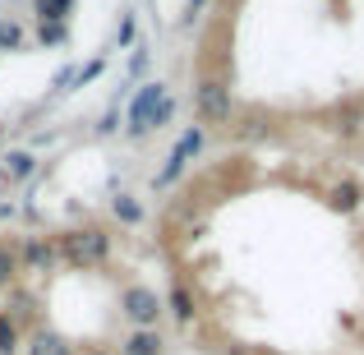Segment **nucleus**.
I'll use <instances>...</instances> for the list:
<instances>
[{
	"label": "nucleus",
	"mask_w": 364,
	"mask_h": 355,
	"mask_svg": "<svg viewBox=\"0 0 364 355\" xmlns=\"http://www.w3.org/2000/svg\"><path fill=\"white\" fill-rule=\"evenodd\" d=\"M107 254H111V235L97 231V226H83V231L55 240V258H65L70 267H97Z\"/></svg>",
	"instance_id": "f257e3e1"
},
{
	"label": "nucleus",
	"mask_w": 364,
	"mask_h": 355,
	"mask_svg": "<svg viewBox=\"0 0 364 355\" xmlns=\"http://www.w3.org/2000/svg\"><path fill=\"white\" fill-rule=\"evenodd\" d=\"M166 97H171V92H166V83H161V79H148L139 92H134V102H129V124H124V129H129V139H143V124H148V116H152V111H157Z\"/></svg>",
	"instance_id": "f03ea898"
},
{
	"label": "nucleus",
	"mask_w": 364,
	"mask_h": 355,
	"mask_svg": "<svg viewBox=\"0 0 364 355\" xmlns=\"http://www.w3.org/2000/svg\"><path fill=\"white\" fill-rule=\"evenodd\" d=\"M120 309L134 328H152V323L161 319V295L148 291V286H129V291L120 295Z\"/></svg>",
	"instance_id": "7ed1b4c3"
},
{
	"label": "nucleus",
	"mask_w": 364,
	"mask_h": 355,
	"mask_svg": "<svg viewBox=\"0 0 364 355\" xmlns=\"http://www.w3.org/2000/svg\"><path fill=\"white\" fill-rule=\"evenodd\" d=\"M198 148H203V124H189V129L185 134H180V139H176V148H171L166 152V166H161V176H157V185L161 189H166L171 185V180H180V171H185L189 166V157H194V152Z\"/></svg>",
	"instance_id": "20e7f679"
},
{
	"label": "nucleus",
	"mask_w": 364,
	"mask_h": 355,
	"mask_svg": "<svg viewBox=\"0 0 364 355\" xmlns=\"http://www.w3.org/2000/svg\"><path fill=\"white\" fill-rule=\"evenodd\" d=\"M194 107H198V120H203V124H226V120H231V92H226V83L203 79V83H198Z\"/></svg>",
	"instance_id": "39448f33"
},
{
	"label": "nucleus",
	"mask_w": 364,
	"mask_h": 355,
	"mask_svg": "<svg viewBox=\"0 0 364 355\" xmlns=\"http://www.w3.org/2000/svg\"><path fill=\"white\" fill-rule=\"evenodd\" d=\"M28 355H74V351H70V341H65L60 332L42 328V332H33V337H28Z\"/></svg>",
	"instance_id": "423d86ee"
},
{
	"label": "nucleus",
	"mask_w": 364,
	"mask_h": 355,
	"mask_svg": "<svg viewBox=\"0 0 364 355\" xmlns=\"http://www.w3.org/2000/svg\"><path fill=\"white\" fill-rule=\"evenodd\" d=\"M166 309L176 314V323H194V314H198V304H194V295H189V286H180V282H171V295H166Z\"/></svg>",
	"instance_id": "0eeeda50"
},
{
	"label": "nucleus",
	"mask_w": 364,
	"mask_h": 355,
	"mask_svg": "<svg viewBox=\"0 0 364 355\" xmlns=\"http://www.w3.org/2000/svg\"><path fill=\"white\" fill-rule=\"evenodd\" d=\"M124 355H161V337L152 328H134L124 337Z\"/></svg>",
	"instance_id": "6e6552de"
},
{
	"label": "nucleus",
	"mask_w": 364,
	"mask_h": 355,
	"mask_svg": "<svg viewBox=\"0 0 364 355\" xmlns=\"http://www.w3.org/2000/svg\"><path fill=\"white\" fill-rule=\"evenodd\" d=\"M111 213H116L120 226H139L143 217H148V213H143V203H139L134 194H116V198H111Z\"/></svg>",
	"instance_id": "1a4fd4ad"
},
{
	"label": "nucleus",
	"mask_w": 364,
	"mask_h": 355,
	"mask_svg": "<svg viewBox=\"0 0 364 355\" xmlns=\"http://www.w3.org/2000/svg\"><path fill=\"white\" fill-rule=\"evenodd\" d=\"M33 171H37V157H33V152L18 148V152H9V157H5V180H28Z\"/></svg>",
	"instance_id": "9d476101"
},
{
	"label": "nucleus",
	"mask_w": 364,
	"mask_h": 355,
	"mask_svg": "<svg viewBox=\"0 0 364 355\" xmlns=\"http://www.w3.org/2000/svg\"><path fill=\"white\" fill-rule=\"evenodd\" d=\"M33 9H37L42 23H65L70 9H74V0H33Z\"/></svg>",
	"instance_id": "9b49d317"
},
{
	"label": "nucleus",
	"mask_w": 364,
	"mask_h": 355,
	"mask_svg": "<svg viewBox=\"0 0 364 355\" xmlns=\"http://www.w3.org/2000/svg\"><path fill=\"white\" fill-rule=\"evenodd\" d=\"M23 263L28 267H51L55 263V245H46V240H28V245H23Z\"/></svg>",
	"instance_id": "f8f14e48"
},
{
	"label": "nucleus",
	"mask_w": 364,
	"mask_h": 355,
	"mask_svg": "<svg viewBox=\"0 0 364 355\" xmlns=\"http://www.w3.org/2000/svg\"><path fill=\"white\" fill-rule=\"evenodd\" d=\"M102 70H107V55H92V60H88V65H83V70H79V74H74V88H70V92H79V88H88V83H92V79H97V74H102Z\"/></svg>",
	"instance_id": "ddd939ff"
},
{
	"label": "nucleus",
	"mask_w": 364,
	"mask_h": 355,
	"mask_svg": "<svg viewBox=\"0 0 364 355\" xmlns=\"http://www.w3.org/2000/svg\"><path fill=\"white\" fill-rule=\"evenodd\" d=\"M355 203H360V189L350 185V180H346V185H337V189H332V208H337V213H350Z\"/></svg>",
	"instance_id": "4468645a"
},
{
	"label": "nucleus",
	"mask_w": 364,
	"mask_h": 355,
	"mask_svg": "<svg viewBox=\"0 0 364 355\" xmlns=\"http://www.w3.org/2000/svg\"><path fill=\"white\" fill-rule=\"evenodd\" d=\"M171 116H176V97H166V102H161V107L148 116V124H143V139H148V134H157V129H161V124H166Z\"/></svg>",
	"instance_id": "2eb2a0df"
},
{
	"label": "nucleus",
	"mask_w": 364,
	"mask_h": 355,
	"mask_svg": "<svg viewBox=\"0 0 364 355\" xmlns=\"http://www.w3.org/2000/svg\"><path fill=\"white\" fill-rule=\"evenodd\" d=\"M37 42L42 46H60V42H70V28L65 23H42L37 28Z\"/></svg>",
	"instance_id": "dca6fc26"
},
{
	"label": "nucleus",
	"mask_w": 364,
	"mask_h": 355,
	"mask_svg": "<svg viewBox=\"0 0 364 355\" xmlns=\"http://www.w3.org/2000/svg\"><path fill=\"white\" fill-rule=\"evenodd\" d=\"M14 351H18V328H14V319L0 314V355H14Z\"/></svg>",
	"instance_id": "f3484780"
},
{
	"label": "nucleus",
	"mask_w": 364,
	"mask_h": 355,
	"mask_svg": "<svg viewBox=\"0 0 364 355\" xmlns=\"http://www.w3.org/2000/svg\"><path fill=\"white\" fill-rule=\"evenodd\" d=\"M148 65H152V55H148V46H139V51L129 55V74L134 79H143V74H148Z\"/></svg>",
	"instance_id": "a211bd4d"
},
{
	"label": "nucleus",
	"mask_w": 364,
	"mask_h": 355,
	"mask_svg": "<svg viewBox=\"0 0 364 355\" xmlns=\"http://www.w3.org/2000/svg\"><path fill=\"white\" fill-rule=\"evenodd\" d=\"M0 46H9V51H14V46H23V33H18L14 23H5V18H0Z\"/></svg>",
	"instance_id": "6ab92c4d"
},
{
	"label": "nucleus",
	"mask_w": 364,
	"mask_h": 355,
	"mask_svg": "<svg viewBox=\"0 0 364 355\" xmlns=\"http://www.w3.org/2000/svg\"><path fill=\"white\" fill-rule=\"evenodd\" d=\"M9 282H14V254L0 249V286H9Z\"/></svg>",
	"instance_id": "aec40b11"
},
{
	"label": "nucleus",
	"mask_w": 364,
	"mask_h": 355,
	"mask_svg": "<svg viewBox=\"0 0 364 355\" xmlns=\"http://www.w3.org/2000/svg\"><path fill=\"white\" fill-rule=\"evenodd\" d=\"M120 42H134V14L120 18Z\"/></svg>",
	"instance_id": "412c9836"
},
{
	"label": "nucleus",
	"mask_w": 364,
	"mask_h": 355,
	"mask_svg": "<svg viewBox=\"0 0 364 355\" xmlns=\"http://www.w3.org/2000/svg\"><path fill=\"white\" fill-rule=\"evenodd\" d=\"M198 9H203V0H189V9H185V23H194V18H198Z\"/></svg>",
	"instance_id": "4be33fe9"
},
{
	"label": "nucleus",
	"mask_w": 364,
	"mask_h": 355,
	"mask_svg": "<svg viewBox=\"0 0 364 355\" xmlns=\"http://www.w3.org/2000/svg\"><path fill=\"white\" fill-rule=\"evenodd\" d=\"M88 355H102V351H88Z\"/></svg>",
	"instance_id": "5701e85b"
},
{
	"label": "nucleus",
	"mask_w": 364,
	"mask_h": 355,
	"mask_svg": "<svg viewBox=\"0 0 364 355\" xmlns=\"http://www.w3.org/2000/svg\"><path fill=\"white\" fill-rule=\"evenodd\" d=\"M0 139H5V129H0Z\"/></svg>",
	"instance_id": "b1692460"
},
{
	"label": "nucleus",
	"mask_w": 364,
	"mask_h": 355,
	"mask_svg": "<svg viewBox=\"0 0 364 355\" xmlns=\"http://www.w3.org/2000/svg\"><path fill=\"white\" fill-rule=\"evenodd\" d=\"M235 355H245V351H235Z\"/></svg>",
	"instance_id": "393cba45"
}]
</instances>
